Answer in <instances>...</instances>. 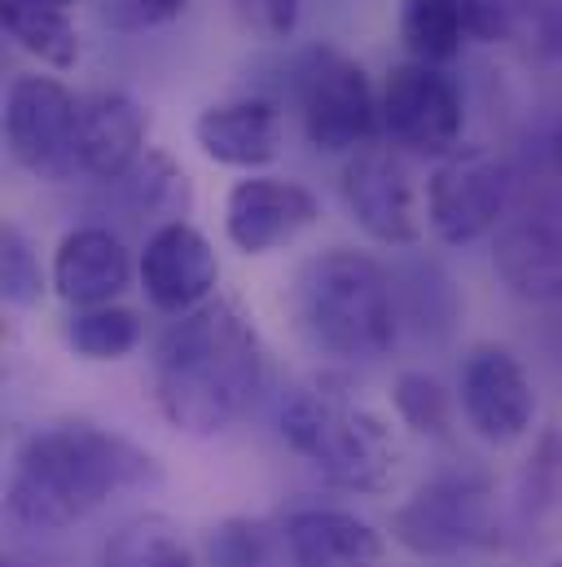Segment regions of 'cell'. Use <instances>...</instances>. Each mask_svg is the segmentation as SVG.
Returning a JSON list of instances; mask_svg holds the SVG:
<instances>
[{"label": "cell", "instance_id": "cell-1", "mask_svg": "<svg viewBox=\"0 0 562 567\" xmlns=\"http://www.w3.org/2000/svg\"><path fill=\"white\" fill-rule=\"evenodd\" d=\"M269 357L251 317L229 303H202L176 317L154 343L149 396L158 419L185 435H220L238 423L264 392Z\"/></svg>", "mask_w": 562, "mask_h": 567}, {"label": "cell", "instance_id": "cell-2", "mask_svg": "<svg viewBox=\"0 0 562 567\" xmlns=\"http://www.w3.org/2000/svg\"><path fill=\"white\" fill-rule=\"evenodd\" d=\"M145 484H158V462L128 435L97 423H49L18 444L4 502L22 528L66 533Z\"/></svg>", "mask_w": 562, "mask_h": 567}, {"label": "cell", "instance_id": "cell-3", "mask_svg": "<svg viewBox=\"0 0 562 567\" xmlns=\"http://www.w3.org/2000/svg\"><path fill=\"white\" fill-rule=\"evenodd\" d=\"M290 312L312 352L343 365H374L396 348V278L347 247L312 256L290 286Z\"/></svg>", "mask_w": 562, "mask_h": 567}, {"label": "cell", "instance_id": "cell-4", "mask_svg": "<svg viewBox=\"0 0 562 567\" xmlns=\"http://www.w3.org/2000/svg\"><path fill=\"white\" fill-rule=\"evenodd\" d=\"M281 440L312 462L334 488L387 493L400 449L387 423L334 383H303L281 401Z\"/></svg>", "mask_w": 562, "mask_h": 567}, {"label": "cell", "instance_id": "cell-5", "mask_svg": "<svg viewBox=\"0 0 562 567\" xmlns=\"http://www.w3.org/2000/svg\"><path fill=\"white\" fill-rule=\"evenodd\" d=\"M294 102L308 142L325 154H356L383 124L365 66L334 44H312L294 62Z\"/></svg>", "mask_w": 562, "mask_h": 567}, {"label": "cell", "instance_id": "cell-6", "mask_svg": "<svg viewBox=\"0 0 562 567\" xmlns=\"http://www.w3.org/2000/svg\"><path fill=\"white\" fill-rule=\"evenodd\" d=\"M392 537L422 559H452L461 550L497 546L492 488L483 475H435L418 493L392 511Z\"/></svg>", "mask_w": 562, "mask_h": 567}, {"label": "cell", "instance_id": "cell-7", "mask_svg": "<svg viewBox=\"0 0 562 567\" xmlns=\"http://www.w3.org/2000/svg\"><path fill=\"white\" fill-rule=\"evenodd\" d=\"M9 158L35 181L80 172V97L53 75H13L4 93Z\"/></svg>", "mask_w": 562, "mask_h": 567}, {"label": "cell", "instance_id": "cell-8", "mask_svg": "<svg viewBox=\"0 0 562 567\" xmlns=\"http://www.w3.org/2000/svg\"><path fill=\"white\" fill-rule=\"evenodd\" d=\"M514 176L483 150L448 154L426 181V220L444 247H470L510 212Z\"/></svg>", "mask_w": 562, "mask_h": 567}, {"label": "cell", "instance_id": "cell-9", "mask_svg": "<svg viewBox=\"0 0 562 567\" xmlns=\"http://www.w3.org/2000/svg\"><path fill=\"white\" fill-rule=\"evenodd\" d=\"M383 128L396 145L422 158H448L461 150V128H466V106L461 89L444 66L426 62H400L387 71L383 97Z\"/></svg>", "mask_w": 562, "mask_h": 567}, {"label": "cell", "instance_id": "cell-10", "mask_svg": "<svg viewBox=\"0 0 562 567\" xmlns=\"http://www.w3.org/2000/svg\"><path fill=\"white\" fill-rule=\"evenodd\" d=\"M137 278L145 299L167 312V317H189L202 303H211L216 282H220V260L211 251V243L189 225V220H171L158 225L137 260Z\"/></svg>", "mask_w": 562, "mask_h": 567}, {"label": "cell", "instance_id": "cell-11", "mask_svg": "<svg viewBox=\"0 0 562 567\" xmlns=\"http://www.w3.org/2000/svg\"><path fill=\"white\" fill-rule=\"evenodd\" d=\"M321 220V203L308 185L251 172L225 198V234L242 256H269L290 247L303 229Z\"/></svg>", "mask_w": 562, "mask_h": 567}, {"label": "cell", "instance_id": "cell-12", "mask_svg": "<svg viewBox=\"0 0 562 567\" xmlns=\"http://www.w3.org/2000/svg\"><path fill=\"white\" fill-rule=\"evenodd\" d=\"M352 220L383 247H414L422 238V212L409 172L387 150H356L339 176Z\"/></svg>", "mask_w": 562, "mask_h": 567}, {"label": "cell", "instance_id": "cell-13", "mask_svg": "<svg viewBox=\"0 0 562 567\" xmlns=\"http://www.w3.org/2000/svg\"><path fill=\"white\" fill-rule=\"evenodd\" d=\"M461 414L488 444H514L537 423V388L514 352L475 348L461 365Z\"/></svg>", "mask_w": 562, "mask_h": 567}, {"label": "cell", "instance_id": "cell-14", "mask_svg": "<svg viewBox=\"0 0 562 567\" xmlns=\"http://www.w3.org/2000/svg\"><path fill=\"white\" fill-rule=\"evenodd\" d=\"M133 274L137 265L124 238L102 225H84L58 243L49 286L71 308H102V303H115L133 286Z\"/></svg>", "mask_w": 562, "mask_h": 567}, {"label": "cell", "instance_id": "cell-15", "mask_svg": "<svg viewBox=\"0 0 562 567\" xmlns=\"http://www.w3.org/2000/svg\"><path fill=\"white\" fill-rule=\"evenodd\" d=\"M149 120L124 89H97L80 97V172L97 181H124L149 150Z\"/></svg>", "mask_w": 562, "mask_h": 567}, {"label": "cell", "instance_id": "cell-16", "mask_svg": "<svg viewBox=\"0 0 562 567\" xmlns=\"http://www.w3.org/2000/svg\"><path fill=\"white\" fill-rule=\"evenodd\" d=\"M492 269L519 299L562 303V212H532L501 229Z\"/></svg>", "mask_w": 562, "mask_h": 567}, {"label": "cell", "instance_id": "cell-17", "mask_svg": "<svg viewBox=\"0 0 562 567\" xmlns=\"http://www.w3.org/2000/svg\"><path fill=\"white\" fill-rule=\"evenodd\" d=\"M194 142L211 163L238 167V172L251 176L281 154L278 106L264 102V97H238V102L207 106L194 124Z\"/></svg>", "mask_w": 562, "mask_h": 567}, {"label": "cell", "instance_id": "cell-18", "mask_svg": "<svg viewBox=\"0 0 562 567\" xmlns=\"http://www.w3.org/2000/svg\"><path fill=\"white\" fill-rule=\"evenodd\" d=\"M285 550L294 567H387V542L352 511L308 506L285 519Z\"/></svg>", "mask_w": 562, "mask_h": 567}, {"label": "cell", "instance_id": "cell-19", "mask_svg": "<svg viewBox=\"0 0 562 567\" xmlns=\"http://www.w3.org/2000/svg\"><path fill=\"white\" fill-rule=\"evenodd\" d=\"M0 27L22 53L40 58L53 71H71L80 62V31L71 22V9L62 4L0 0Z\"/></svg>", "mask_w": 562, "mask_h": 567}, {"label": "cell", "instance_id": "cell-20", "mask_svg": "<svg viewBox=\"0 0 562 567\" xmlns=\"http://www.w3.org/2000/svg\"><path fill=\"white\" fill-rule=\"evenodd\" d=\"M124 189V203L133 216H145V220H185V207H189V176L185 167L171 163V154L163 150H145L140 163L124 176L115 181Z\"/></svg>", "mask_w": 562, "mask_h": 567}, {"label": "cell", "instance_id": "cell-21", "mask_svg": "<svg viewBox=\"0 0 562 567\" xmlns=\"http://www.w3.org/2000/svg\"><path fill=\"white\" fill-rule=\"evenodd\" d=\"M466 18L461 0H400V44L414 62L444 66L461 53Z\"/></svg>", "mask_w": 562, "mask_h": 567}, {"label": "cell", "instance_id": "cell-22", "mask_svg": "<svg viewBox=\"0 0 562 567\" xmlns=\"http://www.w3.org/2000/svg\"><path fill=\"white\" fill-rule=\"evenodd\" d=\"M66 343L84 361H119L137 352L140 321L133 308L102 303V308H75L66 321Z\"/></svg>", "mask_w": 562, "mask_h": 567}, {"label": "cell", "instance_id": "cell-23", "mask_svg": "<svg viewBox=\"0 0 562 567\" xmlns=\"http://www.w3.org/2000/svg\"><path fill=\"white\" fill-rule=\"evenodd\" d=\"M102 567H198L189 546L180 542V533L158 519V515H145L137 524L119 528L102 555Z\"/></svg>", "mask_w": 562, "mask_h": 567}, {"label": "cell", "instance_id": "cell-24", "mask_svg": "<svg viewBox=\"0 0 562 567\" xmlns=\"http://www.w3.org/2000/svg\"><path fill=\"white\" fill-rule=\"evenodd\" d=\"M392 405H396V414H400V423L409 426V431H418V435H448V426H452V401H448V392H444V383L435 379V374H426V370H405V374H396V383H392Z\"/></svg>", "mask_w": 562, "mask_h": 567}, {"label": "cell", "instance_id": "cell-25", "mask_svg": "<svg viewBox=\"0 0 562 567\" xmlns=\"http://www.w3.org/2000/svg\"><path fill=\"white\" fill-rule=\"evenodd\" d=\"M562 497V426L541 431L523 475H519V511L523 519H541L545 511H554Z\"/></svg>", "mask_w": 562, "mask_h": 567}, {"label": "cell", "instance_id": "cell-26", "mask_svg": "<svg viewBox=\"0 0 562 567\" xmlns=\"http://www.w3.org/2000/svg\"><path fill=\"white\" fill-rule=\"evenodd\" d=\"M44 269H40V256L31 251L27 234L18 225H4L0 229V295L9 308H31L40 303L44 295Z\"/></svg>", "mask_w": 562, "mask_h": 567}, {"label": "cell", "instance_id": "cell-27", "mask_svg": "<svg viewBox=\"0 0 562 567\" xmlns=\"http://www.w3.org/2000/svg\"><path fill=\"white\" fill-rule=\"evenodd\" d=\"M216 567H269V528L256 519H225L211 533Z\"/></svg>", "mask_w": 562, "mask_h": 567}, {"label": "cell", "instance_id": "cell-28", "mask_svg": "<svg viewBox=\"0 0 562 567\" xmlns=\"http://www.w3.org/2000/svg\"><path fill=\"white\" fill-rule=\"evenodd\" d=\"M537 58L559 62L562 58V0H519V40Z\"/></svg>", "mask_w": 562, "mask_h": 567}, {"label": "cell", "instance_id": "cell-29", "mask_svg": "<svg viewBox=\"0 0 562 567\" xmlns=\"http://www.w3.org/2000/svg\"><path fill=\"white\" fill-rule=\"evenodd\" d=\"M466 40L514 44L519 40V0H461Z\"/></svg>", "mask_w": 562, "mask_h": 567}, {"label": "cell", "instance_id": "cell-30", "mask_svg": "<svg viewBox=\"0 0 562 567\" xmlns=\"http://www.w3.org/2000/svg\"><path fill=\"white\" fill-rule=\"evenodd\" d=\"M189 9V0H115L106 4L111 22L119 31H149V27H167L171 18H180Z\"/></svg>", "mask_w": 562, "mask_h": 567}, {"label": "cell", "instance_id": "cell-31", "mask_svg": "<svg viewBox=\"0 0 562 567\" xmlns=\"http://www.w3.org/2000/svg\"><path fill=\"white\" fill-rule=\"evenodd\" d=\"M251 13H256V22H260V31H269V35H290L294 22H299V0H256Z\"/></svg>", "mask_w": 562, "mask_h": 567}, {"label": "cell", "instance_id": "cell-32", "mask_svg": "<svg viewBox=\"0 0 562 567\" xmlns=\"http://www.w3.org/2000/svg\"><path fill=\"white\" fill-rule=\"evenodd\" d=\"M550 154H554V163L562 167V120L554 124V137H550Z\"/></svg>", "mask_w": 562, "mask_h": 567}, {"label": "cell", "instance_id": "cell-33", "mask_svg": "<svg viewBox=\"0 0 562 567\" xmlns=\"http://www.w3.org/2000/svg\"><path fill=\"white\" fill-rule=\"evenodd\" d=\"M40 4H62V9H71L75 0H40Z\"/></svg>", "mask_w": 562, "mask_h": 567}, {"label": "cell", "instance_id": "cell-34", "mask_svg": "<svg viewBox=\"0 0 562 567\" xmlns=\"http://www.w3.org/2000/svg\"><path fill=\"white\" fill-rule=\"evenodd\" d=\"M554 567H562V564H554Z\"/></svg>", "mask_w": 562, "mask_h": 567}]
</instances>
